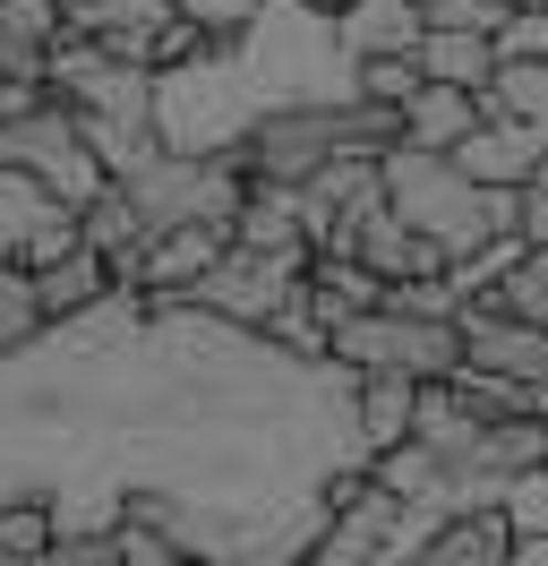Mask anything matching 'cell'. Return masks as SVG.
<instances>
[{
    "label": "cell",
    "mask_w": 548,
    "mask_h": 566,
    "mask_svg": "<svg viewBox=\"0 0 548 566\" xmlns=\"http://www.w3.org/2000/svg\"><path fill=\"white\" fill-rule=\"evenodd\" d=\"M540 180H548V164H540Z\"/></svg>",
    "instance_id": "cell-34"
},
{
    "label": "cell",
    "mask_w": 548,
    "mask_h": 566,
    "mask_svg": "<svg viewBox=\"0 0 548 566\" xmlns=\"http://www.w3.org/2000/svg\"><path fill=\"white\" fill-rule=\"evenodd\" d=\"M506 9H531V0H506Z\"/></svg>",
    "instance_id": "cell-33"
},
{
    "label": "cell",
    "mask_w": 548,
    "mask_h": 566,
    "mask_svg": "<svg viewBox=\"0 0 548 566\" xmlns=\"http://www.w3.org/2000/svg\"><path fill=\"white\" fill-rule=\"evenodd\" d=\"M266 9H274V0H180V18H189V27H205V35H214V43L249 35V27L266 18Z\"/></svg>",
    "instance_id": "cell-25"
},
{
    "label": "cell",
    "mask_w": 548,
    "mask_h": 566,
    "mask_svg": "<svg viewBox=\"0 0 548 566\" xmlns=\"http://www.w3.org/2000/svg\"><path fill=\"white\" fill-rule=\"evenodd\" d=\"M342 52H351V70L360 61H394V52H420V35H429V18L411 9V0H351L335 18Z\"/></svg>",
    "instance_id": "cell-15"
},
{
    "label": "cell",
    "mask_w": 548,
    "mask_h": 566,
    "mask_svg": "<svg viewBox=\"0 0 548 566\" xmlns=\"http://www.w3.org/2000/svg\"><path fill=\"white\" fill-rule=\"evenodd\" d=\"M232 241H240V249H266V258H292V266H317V241H308L301 189H249V207H240Z\"/></svg>",
    "instance_id": "cell-14"
},
{
    "label": "cell",
    "mask_w": 548,
    "mask_h": 566,
    "mask_svg": "<svg viewBox=\"0 0 548 566\" xmlns=\"http://www.w3.org/2000/svg\"><path fill=\"white\" fill-rule=\"evenodd\" d=\"M488 112L497 120H531V129H548V61H497V77H488Z\"/></svg>",
    "instance_id": "cell-21"
},
{
    "label": "cell",
    "mask_w": 548,
    "mask_h": 566,
    "mask_svg": "<svg viewBox=\"0 0 548 566\" xmlns=\"http://www.w3.org/2000/svg\"><path fill=\"white\" fill-rule=\"evenodd\" d=\"M386 207L403 214L420 241L445 249V266H463L497 241V189H479L454 155H429V146H394L386 155Z\"/></svg>",
    "instance_id": "cell-2"
},
{
    "label": "cell",
    "mask_w": 548,
    "mask_h": 566,
    "mask_svg": "<svg viewBox=\"0 0 548 566\" xmlns=\"http://www.w3.org/2000/svg\"><path fill=\"white\" fill-rule=\"evenodd\" d=\"M342 155V104H283L240 138V172L257 189H308Z\"/></svg>",
    "instance_id": "cell-6"
},
{
    "label": "cell",
    "mask_w": 548,
    "mask_h": 566,
    "mask_svg": "<svg viewBox=\"0 0 548 566\" xmlns=\"http://www.w3.org/2000/svg\"><path fill=\"white\" fill-rule=\"evenodd\" d=\"M52 566H120V541H61Z\"/></svg>",
    "instance_id": "cell-30"
},
{
    "label": "cell",
    "mask_w": 548,
    "mask_h": 566,
    "mask_svg": "<svg viewBox=\"0 0 548 566\" xmlns=\"http://www.w3.org/2000/svg\"><path fill=\"white\" fill-rule=\"evenodd\" d=\"M68 9V35H95L103 52H120L137 70L164 61V35L180 27V0H61Z\"/></svg>",
    "instance_id": "cell-9"
},
{
    "label": "cell",
    "mask_w": 548,
    "mask_h": 566,
    "mask_svg": "<svg viewBox=\"0 0 548 566\" xmlns=\"http://www.w3.org/2000/svg\"><path fill=\"white\" fill-rule=\"evenodd\" d=\"M43 326H52V318H43L34 266H9V258H0V360H9V353H27Z\"/></svg>",
    "instance_id": "cell-22"
},
{
    "label": "cell",
    "mask_w": 548,
    "mask_h": 566,
    "mask_svg": "<svg viewBox=\"0 0 548 566\" xmlns=\"http://www.w3.org/2000/svg\"><path fill=\"white\" fill-rule=\"evenodd\" d=\"M506 558H514L506 506H488V515H454V524L420 549V566H506Z\"/></svg>",
    "instance_id": "cell-20"
},
{
    "label": "cell",
    "mask_w": 548,
    "mask_h": 566,
    "mask_svg": "<svg viewBox=\"0 0 548 566\" xmlns=\"http://www.w3.org/2000/svg\"><path fill=\"white\" fill-rule=\"evenodd\" d=\"M0 172H34L52 198H61V207H77V214L95 207L103 189H120V180H112V164L95 155V138H86V120H77L61 95L0 129Z\"/></svg>",
    "instance_id": "cell-5"
},
{
    "label": "cell",
    "mask_w": 548,
    "mask_h": 566,
    "mask_svg": "<svg viewBox=\"0 0 548 566\" xmlns=\"http://www.w3.org/2000/svg\"><path fill=\"white\" fill-rule=\"evenodd\" d=\"M342 472H369L360 378L198 301L112 292L0 360V506L61 541L155 524L198 566H308Z\"/></svg>",
    "instance_id": "cell-1"
},
{
    "label": "cell",
    "mask_w": 548,
    "mask_h": 566,
    "mask_svg": "<svg viewBox=\"0 0 548 566\" xmlns=\"http://www.w3.org/2000/svg\"><path fill=\"white\" fill-rule=\"evenodd\" d=\"M463 344H472V369H488V378H514V387L548 378V326L514 318L506 301H472L463 310Z\"/></svg>",
    "instance_id": "cell-10"
},
{
    "label": "cell",
    "mask_w": 548,
    "mask_h": 566,
    "mask_svg": "<svg viewBox=\"0 0 548 566\" xmlns=\"http://www.w3.org/2000/svg\"><path fill=\"white\" fill-rule=\"evenodd\" d=\"M34 292H43V318H86V310H103L112 292H120V275H112V258L103 249H68L61 266H43L34 275Z\"/></svg>",
    "instance_id": "cell-17"
},
{
    "label": "cell",
    "mask_w": 548,
    "mask_h": 566,
    "mask_svg": "<svg viewBox=\"0 0 548 566\" xmlns=\"http://www.w3.org/2000/svg\"><path fill=\"white\" fill-rule=\"evenodd\" d=\"M531 412H540V421H548V378H540V387H531Z\"/></svg>",
    "instance_id": "cell-32"
},
{
    "label": "cell",
    "mask_w": 548,
    "mask_h": 566,
    "mask_svg": "<svg viewBox=\"0 0 548 566\" xmlns=\"http://www.w3.org/2000/svg\"><path fill=\"white\" fill-rule=\"evenodd\" d=\"M506 566H548V541H514V558Z\"/></svg>",
    "instance_id": "cell-31"
},
{
    "label": "cell",
    "mask_w": 548,
    "mask_h": 566,
    "mask_svg": "<svg viewBox=\"0 0 548 566\" xmlns=\"http://www.w3.org/2000/svg\"><path fill=\"white\" fill-rule=\"evenodd\" d=\"M335 360L351 378H420V387H445V378L472 369V344H463V318L360 310V318L335 326Z\"/></svg>",
    "instance_id": "cell-3"
},
{
    "label": "cell",
    "mask_w": 548,
    "mask_h": 566,
    "mask_svg": "<svg viewBox=\"0 0 548 566\" xmlns=\"http://www.w3.org/2000/svg\"><path fill=\"white\" fill-rule=\"evenodd\" d=\"M120 189H129L137 223H146V241H155V232H189V223H223V232H232L257 180L240 172V155H171L164 146V155H155L146 172H129Z\"/></svg>",
    "instance_id": "cell-4"
},
{
    "label": "cell",
    "mask_w": 548,
    "mask_h": 566,
    "mask_svg": "<svg viewBox=\"0 0 548 566\" xmlns=\"http://www.w3.org/2000/svg\"><path fill=\"white\" fill-rule=\"evenodd\" d=\"M68 249H86L77 207H61L34 172H0V258L43 275V266H61Z\"/></svg>",
    "instance_id": "cell-8"
},
{
    "label": "cell",
    "mask_w": 548,
    "mask_h": 566,
    "mask_svg": "<svg viewBox=\"0 0 548 566\" xmlns=\"http://www.w3.org/2000/svg\"><path fill=\"white\" fill-rule=\"evenodd\" d=\"M360 438H369V463L411 447L420 438V378H360Z\"/></svg>",
    "instance_id": "cell-19"
},
{
    "label": "cell",
    "mask_w": 548,
    "mask_h": 566,
    "mask_svg": "<svg viewBox=\"0 0 548 566\" xmlns=\"http://www.w3.org/2000/svg\"><path fill=\"white\" fill-rule=\"evenodd\" d=\"M232 249L223 223H189V232H155L146 241V266H137V292L146 301H189L205 275H214V258Z\"/></svg>",
    "instance_id": "cell-11"
},
{
    "label": "cell",
    "mask_w": 548,
    "mask_h": 566,
    "mask_svg": "<svg viewBox=\"0 0 548 566\" xmlns=\"http://www.w3.org/2000/svg\"><path fill=\"white\" fill-rule=\"evenodd\" d=\"M506 524H514V541H548V472L506 481Z\"/></svg>",
    "instance_id": "cell-26"
},
{
    "label": "cell",
    "mask_w": 548,
    "mask_h": 566,
    "mask_svg": "<svg viewBox=\"0 0 548 566\" xmlns=\"http://www.w3.org/2000/svg\"><path fill=\"white\" fill-rule=\"evenodd\" d=\"M112 541H120V566H198L171 532H155V524H120Z\"/></svg>",
    "instance_id": "cell-27"
},
{
    "label": "cell",
    "mask_w": 548,
    "mask_h": 566,
    "mask_svg": "<svg viewBox=\"0 0 548 566\" xmlns=\"http://www.w3.org/2000/svg\"><path fill=\"white\" fill-rule=\"evenodd\" d=\"M301 292H308V266H292V258H266V249H240V241H232L223 258H214V275H205L189 301H198V310H214V318L257 326V335H266V326L283 318Z\"/></svg>",
    "instance_id": "cell-7"
},
{
    "label": "cell",
    "mask_w": 548,
    "mask_h": 566,
    "mask_svg": "<svg viewBox=\"0 0 548 566\" xmlns=\"http://www.w3.org/2000/svg\"><path fill=\"white\" fill-rule=\"evenodd\" d=\"M497 35H463V27H429L420 35V77L429 86H472V95H488V77H497Z\"/></svg>",
    "instance_id": "cell-18"
},
{
    "label": "cell",
    "mask_w": 548,
    "mask_h": 566,
    "mask_svg": "<svg viewBox=\"0 0 548 566\" xmlns=\"http://www.w3.org/2000/svg\"><path fill=\"white\" fill-rule=\"evenodd\" d=\"M523 249H548V180H531L523 189V232H514Z\"/></svg>",
    "instance_id": "cell-29"
},
{
    "label": "cell",
    "mask_w": 548,
    "mask_h": 566,
    "mask_svg": "<svg viewBox=\"0 0 548 566\" xmlns=\"http://www.w3.org/2000/svg\"><path fill=\"white\" fill-rule=\"evenodd\" d=\"M454 164H463L479 189H531L540 164H548V129H531V120H497V112H488V129H479Z\"/></svg>",
    "instance_id": "cell-12"
},
{
    "label": "cell",
    "mask_w": 548,
    "mask_h": 566,
    "mask_svg": "<svg viewBox=\"0 0 548 566\" xmlns=\"http://www.w3.org/2000/svg\"><path fill=\"white\" fill-rule=\"evenodd\" d=\"M394 146H403V112L394 104H369V95L342 104V155H377V164H386Z\"/></svg>",
    "instance_id": "cell-23"
},
{
    "label": "cell",
    "mask_w": 548,
    "mask_h": 566,
    "mask_svg": "<svg viewBox=\"0 0 548 566\" xmlns=\"http://www.w3.org/2000/svg\"><path fill=\"white\" fill-rule=\"evenodd\" d=\"M420 86H429V77H420V52H394V61H360V95H369V104H394V112H403Z\"/></svg>",
    "instance_id": "cell-24"
},
{
    "label": "cell",
    "mask_w": 548,
    "mask_h": 566,
    "mask_svg": "<svg viewBox=\"0 0 548 566\" xmlns=\"http://www.w3.org/2000/svg\"><path fill=\"white\" fill-rule=\"evenodd\" d=\"M479 129H488V95L472 86H420L403 104V146H429V155H463Z\"/></svg>",
    "instance_id": "cell-13"
},
{
    "label": "cell",
    "mask_w": 548,
    "mask_h": 566,
    "mask_svg": "<svg viewBox=\"0 0 548 566\" xmlns=\"http://www.w3.org/2000/svg\"><path fill=\"white\" fill-rule=\"evenodd\" d=\"M342 258H360L369 275H386V283H420V275H445V249L438 241H420L403 214L386 207L377 223H360V241L342 249Z\"/></svg>",
    "instance_id": "cell-16"
},
{
    "label": "cell",
    "mask_w": 548,
    "mask_h": 566,
    "mask_svg": "<svg viewBox=\"0 0 548 566\" xmlns=\"http://www.w3.org/2000/svg\"><path fill=\"white\" fill-rule=\"evenodd\" d=\"M497 52H523V61H548V9H514V27L497 35Z\"/></svg>",
    "instance_id": "cell-28"
}]
</instances>
